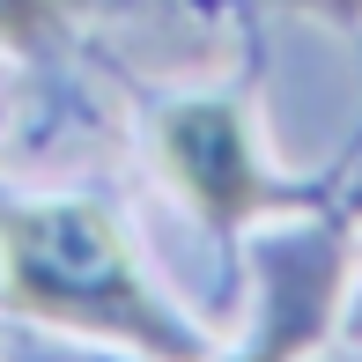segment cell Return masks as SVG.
<instances>
[{
  "instance_id": "277c9868",
  "label": "cell",
  "mask_w": 362,
  "mask_h": 362,
  "mask_svg": "<svg viewBox=\"0 0 362 362\" xmlns=\"http://www.w3.org/2000/svg\"><path fill=\"white\" fill-rule=\"evenodd\" d=\"M310 8H325V15H340V23H355V15H362V0H310Z\"/></svg>"
},
{
  "instance_id": "7a4b0ae2",
  "label": "cell",
  "mask_w": 362,
  "mask_h": 362,
  "mask_svg": "<svg viewBox=\"0 0 362 362\" xmlns=\"http://www.w3.org/2000/svg\"><path fill=\"white\" fill-rule=\"evenodd\" d=\"M163 163L170 177L200 200L207 222H237L259 207V170L252 148H244V126L229 104H185L163 119Z\"/></svg>"
},
{
  "instance_id": "3957f363",
  "label": "cell",
  "mask_w": 362,
  "mask_h": 362,
  "mask_svg": "<svg viewBox=\"0 0 362 362\" xmlns=\"http://www.w3.org/2000/svg\"><path fill=\"white\" fill-rule=\"evenodd\" d=\"M59 15H67V0H0V45L37 52V45L59 30Z\"/></svg>"
},
{
  "instance_id": "6da1fadb",
  "label": "cell",
  "mask_w": 362,
  "mask_h": 362,
  "mask_svg": "<svg viewBox=\"0 0 362 362\" xmlns=\"http://www.w3.org/2000/svg\"><path fill=\"white\" fill-rule=\"evenodd\" d=\"M0 252H8V310H23V318L81 325V333H119V340H134V348L163 355V362L200 355L156 310V296L141 288L119 229L96 207H81V200L8 207L0 215Z\"/></svg>"
}]
</instances>
